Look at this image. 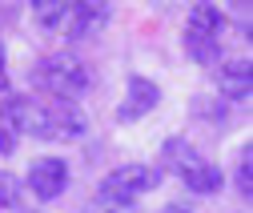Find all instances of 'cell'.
Wrapping results in <instances>:
<instances>
[{"instance_id":"14","label":"cell","mask_w":253,"mask_h":213,"mask_svg":"<svg viewBox=\"0 0 253 213\" xmlns=\"http://www.w3.org/2000/svg\"><path fill=\"white\" fill-rule=\"evenodd\" d=\"M84 213H133V205H121V201H109V197H97V201H88Z\"/></svg>"},{"instance_id":"4","label":"cell","mask_w":253,"mask_h":213,"mask_svg":"<svg viewBox=\"0 0 253 213\" xmlns=\"http://www.w3.org/2000/svg\"><path fill=\"white\" fill-rule=\"evenodd\" d=\"M185 52L197 65H217L221 56V12L213 4H193L189 8V24H185Z\"/></svg>"},{"instance_id":"10","label":"cell","mask_w":253,"mask_h":213,"mask_svg":"<svg viewBox=\"0 0 253 213\" xmlns=\"http://www.w3.org/2000/svg\"><path fill=\"white\" fill-rule=\"evenodd\" d=\"M217 85H221V97L225 101H249V93H253V65L249 60H229V65L221 69Z\"/></svg>"},{"instance_id":"9","label":"cell","mask_w":253,"mask_h":213,"mask_svg":"<svg viewBox=\"0 0 253 213\" xmlns=\"http://www.w3.org/2000/svg\"><path fill=\"white\" fill-rule=\"evenodd\" d=\"M20 101L16 88L0 85V153L12 157L16 153V141H20Z\"/></svg>"},{"instance_id":"2","label":"cell","mask_w":253,"mask_h":213,"mask_svg":"<svg viewBox=\"0 0 253 213\" xmlns=\"http://www.w3.org/2000/svg\"><path fill=\"white\" fill-rule=\"evenodd\" d=\"M33 81L41 88V97H52V101H77V97L88 93V85H92L88 69L81 65L73 52L44 56L41 65H37V73H33Z\"/></svg>"},{"instance_id":"5","label":"cell","mask_w":253,"mask_h":213,"mask_svg":"<svg viewBox=\"0 0 253 213\" xmlns=\"http://www.w3.org/2000/svg\"><path fill=\"white\" fill-rule=\"evenodd\" d=\"M157 185H161V169H153V165H121V169H113V173L101 181V193H97V197L133 205L137 197H145V193L157 189Z\"/></svg>"},{"instance_id":"15","label":"cell","mask_w":253,"mask_h":213,"mask_svg":"<svg viewBox=\"0 0 253 213\" xmlns=\"http://www.w3.org/2000/svg\"><path fill=\"white\" fill-rule=\"evenodd\" d=\"M0 85H4V48H0Z\"/></svg>"},{"instance_id":"12","label":"cell","mask_w":253,"mask_h":213,"mask_svg":"<svg viewBox=\"0 0 253 213\" xmlns=\"http://www.w3.org/2000/svg\"><path fill=\"white\" fill-rule=\"evenodd\" d=\"M237 189H241V197H253V149L249 145L237 157Z\"/></svg>"},{"instance_id":"16","label":"cell","mask_w":253,"mask_h":213,"mask_svg":"<svg viewBox=\"0 0 253 213\" xmlns=\"http://www.w3.org/2000/svg\"><path fill=\"white\" fill-rule=\"evenodd\" d=\"M165 213H189V209H177V205H169V209H165Z\"/></svg>"},{"instance_id":"11","label":"cell","mask_w":253,"mask_h":213,"mask_svg":"<svg viewBox=\"0 0 253 213\" xmlns=\"http://www.w3.org/2000/svg\"><path fill=\"white\" fill-rule=\"evenodd\" d=\"M69 8H73V0H33V16L41 28H48V33H60L69 20Z\"/></svg>"},{"instance_id":"13","label":"cell","mask_w":253,"mask_h":213,"mask_svg":"<svg viewBox=\"0 0 253 213\" xmlns=\"http://www.w3.org/2000/svg\"><path fill=\"white\" fill-rule=\"evenodd\" d=\"M20 201V181L12 177V173H4V169H0V205H4V209H12Z\"/></svg>"},{"instance_id":"7","label":"cell","mask_w":253,"mask_h":213,"mask_svg":"<svg viewBox=\"0 0 253 213\" xmlns=\"http://www.w3.org/2000/svg\"><path fill=\"white\" fill-rule=\"evenodd\" d=\"M65 185H69V165L60 157L33 161V169H28V189H33L41 201H56L60 193H65Z\"/></svg>"},{"instance_id":"3","label":"cell","mask_w":253,"mask_h":213,"mask_svg":"<svg viewBox=\"0 0 253 213\" xmlns=\"http://www.w3.org/2000/svg\"><path fill=\"white\" fill-rule=\"evenodd\" d=\"M161 157H165V165H169L193 193H217V189H221V169H217L213 161H205L189 141H181V137L165 141Z\"/></svg>"},{"instance_id":"8","label":"cell","mask_w":253,"mask_h":213,"mask_svg":"<svg viewBox=\"0 0 253 213\" xmlns=\"http://www.w3.org/2000/svg\"><path fill=\"white\" fill-rule=\"evenodd\" d=\"M157 105H161V88H157V81L149 77H129V85H125V101H121V121H137L145 113H153Z\"/></svg>"},{"instance_id":"1","label":"cell","mask_w":253,"mask_h":213,"mask_svg":"<svg viewBox=\"0 0 253 213\" xmlns=\"http://www.w3.org/2000/svg\"><path fill=\"white\" fill-rule=\"evenodd\" d=\"M88 129V117L73 101L52 97H24L20 101V133H33L41 141H77Z\"/></svg>"},{"instance_id":"6","label":"cell","mask_w":253,"mask_h":213,"mask_svg":"<svg viewBox=\"0 0 253 213\" xmlns=\"http://www.w3.org/2000/svg\"><path fill=\"white\" fill-rule=\"evenodd\" d=\"M109 20H113V4H105V0H81V4L69 8V20H65L60 33L69 41H88V37L105 33Z\"/></svg>"}]
</instances>
